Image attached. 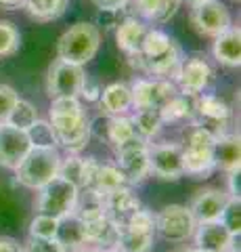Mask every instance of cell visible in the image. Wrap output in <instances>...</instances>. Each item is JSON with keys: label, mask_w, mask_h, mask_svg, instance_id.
<instances>
[{"label": "cell", "mask_w": 241, "mask_h": 252, "mask_svg": "<svg viewBox=\"0 0 241 252\" xmlns=\"http://www.w3.org/2000/svg\"><path fill=\"white\" fill-rule=\"evenodd\" d=\"M49 122L57 145L69 154H80L90 141V118L80 97H55L49 107Z\"/></svg>", "instance_id": "cell-1"}, {"label": "cell", "mask_w": 241, "mask_h": 252, "mask_svg": "<svg viewBox=\"0 0 241 252\" xmlns=\"http://www.w3.org/2000/svg\"><path fill=\"white\" fill-rule=\"evenodd\" d=\"M128 61L138 72H143L151 78H166L174 80L176 69L183 61V51L176 44V40L164 30L149 28L143 38L141 51L136 55H130Z\"/></svg>", "instance_id": "cell-2"}, {"label": "cell", "mask_w": 241, "mask_h": 252, "mask_svg": "<svg viewBox=\"0 0 241 252\" xmlns=\"http://www.w3.org/2000/svg\"><path fill=\"white\" fill-rule=\"evenodd\" d=\"M101 46V30L95 23L78 21L74 23L57 42V57L78 63V65H86L88 61L95 59Z\"/></svg>", "instance_id": "cell-3"}, {"label": "cell", "mask_w": 241, "mask_h": 252, "mask_svg": "<svg viewBox=\"0 0 241 252\" xmlns=\"http://www.w3.org/2000/svg\"><path fill=\"white\" fill-rule=\"evenodd\" d=\"M59 147H32L19 162V166L15 168V179L19 185L36 191L44 183H49L53 177L59 175Z\"/></svg>", "instance_id": "cell-4"}, {"label": "cell", "mask_w": 241, "mask_h": 252, "mask_svg": "<svg viewBox=\"0 0 241 252\" xmlns=\"http://www.w3.org/2000/svg\"><path fill=\"white\" fill-rule=\"evenodd\" d=\"M216 135L204 126H193L183 147V172L191 179H206L216 170L214 164Z\"/></svg>", "instance_id": "cell-5"}, {"label": "cell", "mask_w": 241, "mask_h": 252, "mask_svg": "<svg viewBox=\"0 0 241 252\" xmlns=\"http://www.w3.org/2000/svg\"><path fill=\"white\" fill-rule=\"evenodd\" d=\"M36 212L38 215H49L55 219H65L76 212L78 200H80V191L78 187L72 185L67 179L61 175L53 177L49 183H44L40 189H36Z\"/></svg>", "instance_id": "cell-6"}, {"label": "cell", "mask_w": 241, "mask_h": 252, "mask_svg": "<svg viewBox=\"0 0 241 252\" xmlns=\"http://www.w3.org/2000/svg\"><path fill=\"white\" fill-rule=\"evenodd\" d=\"M147 141L143 137H136L115 147V164L124 175L126 185H141L149 177V152H147Z\"/></svg>", "instance_id": "cell-7"}, {"label": "cell", "mask_w": 241, "mask_h": 252, "mask_svg": "<svg viewBox=\"0 0 241 252\" xmlns=\"http://www.w3.org/2000/svg\"><path fill=\"white\" fill-rule=\"evenodd\" d=\"M84 65H78V63H69L63 59H55L49 65V72H46V94L51 99L55 97H78L80 89L84 84Z\"/></svg>", "instance_id": "cell-8"}, {"label": "cell", "mask_w": 241, "mask_h": 252, "mask_svg": "<svg viewBox=\"0 0 241 252\" xmlns=\"http://www.w3.org/2000/svg\"><path fill=\"white\" fill-rule=\"evenodd\" d=\"M197 220L193 219L189 206L168 204L155 215V233H160L168 242H187L193 238Z\"/></svg>", "instance_id": "cell-9"}, {"label": "cell", "mask_w": 241, "mask_h": 252, "mask_svg": "<svg viewBox=\"0 0 241 252\" xmlns=\"http://www.w3.org/2000/svg\"><path fill=\"white\" fill-rule=\"evenodd\" d=\"M189 23L201 38H216L233 26L227 4L220 0H206V2L193 4L189 13Z\"/></svg>", "instance_id": "cell-10"}, {"label": "cell", "mask_w": 241, "mask_h": 252, "mask_svg": "<svg viewBox=\"0 0 241 252\" xmlns=\"http://www.w3.org/2000/svg\"><path fill=\"white\" fill-rule=\"evenodd\" d=\"M212 76H214L212 65L208 63L204 55H191V57H183L172 82L176 84L178 93L197 97L199 93H204L210 86Z\"/></svg>", "instance_id": "cell-11"}, {"label": "cell", "mask_w": 241, "mask_h": 252, "mask_svg": "<svg viewBox=\"0 0 241 252\" xmlns=\"http://www.w3.org/2000/svg\"><path fill=\"white\" fill-rule=\"evenodd\" d=\"M149 175L161 181H178L183 172V145L178 143H149Z\"/></svg>", "instance_id": "cell-12"}, {"label": "cell", "mask_w": 241, "mask_h": 252, "mask_svg": "<svg viewBox=\"0 0 241 252\" xmlns=\"http://www.w3.org/2000/svg\"><path fill=\"white\" fill-rule=\"evenodd\" d=\"M130 86L132 93V107H155L160 109L170 97L178 93L176 84L166 78H136Z\"/></svg>", "instance_id": "cell-13"}, {"label": "cell", "mask_w": 241, "mask_h": 252, "mask_svg": "<svg viewBox=\"0 0 241 252\" xmlns=\"http://www.w3.org/2000/svg\"><path fill=\"white\" fill-rule=\"evenodd\" d=\"M229 120H231V107L218 94L199 93L195 97V116H193L191 122L212 130L214 135H220V132H227Z\"/></svg>", "instance_id": "cell-14"}, {"label": "cell", "mask_w": 241, "mask_h": 252, "mask_svg": "<svg viewBox=\"0 0 241 252\" xmlns=\"http://www.w3.org/2000/svg\"><path fill=\"white\" fill-rule=\"evenodd\" d=\"M29 149H32V141L26 130L0 124V166L15 170Z\"/></svg>", "instance_id": "cell-15"}, {"label": "cell", "mask_w": 241, "mask_h": 252, "mask_svg": "<svg viewBox=\"0 0 241 252\" xmlns=\"http://www.w3.org/2000/svg\"><path fill=\"white\" fill-rule=\"evenodd\" d=\"M231 195L227 189H216V187H206L193 195L189 204V210L197 223H208V220H218L224 206L229 204Z\"/></svg>", "instance_id": "cell-16"}, {"label": "cell", "mask_w": 241, "mask_h": 252, "mask_svg": "<svg viewBox=\"0 0 241 252\" xmlns=\"http://www.w3.org/2000/svg\"><path fill=\"white\" fill-rule=\"evenodd\" d=\"M101 206H103L107 219H111L122 229L128 223V219L141 208V200L132 193L130 185H122L118 189H113L111 193H107L105 198H101Z\"/></svg>", "instance_id": "cell-17"}, {"label": "cell", "mask_w": 241, "mask_h": 252, "mask_svg": "<svg viewBox=\"0 0 241 252\" xmlns=\"http://www.w3.org/2000/svg\"><path fill=\"white\" fill-rule=\"evenodd\" d=\"M193 238H195V248H204L212 252H229L233 240L239 238V235H233L220 220H208V223H197Z\"/></svg>", "instance_id": "cell-18"}, {"label": "cell", "mask_w": 241, "mask_h": 252, "mask_svg": "<svg viewBox=\"0 0 241 252\" xmlns=\"http://www.w3.org/2000/svg\"><path fill=\"white\" fill-rule=\"evenodd\" d=\"M99 166L97 158H82L80 154H69L65 160L61 158V166H59V175L67 179L72 185L78 187V191H84Z\"/></svg>", "instance_id": "cell-19"}, {"label": "cell", "mask_w": 241, "mask_h": 252, "mask_svg": "<svg viewBox=\"0 0 241 252\" xmlns=\"http://www.w3.org/2000/svg\"><path fill=\"white\" fill-rule=\"evenodd\" d=\"M181 2L183 0H130L128 4L132 6V15H136L138 19L161 26L174 17Z\"/></svg>", "instance_id": "cell-20"}, {"label": "cell", "mask_w": 241, "mask_h": 252, "mask_svg": "<svg viewBox=\"0 0 241 252\" xmlns=\"http://www.w3.org/2000/svg\"><path fill=\"white\" fill-rule=\"evenodd\" d=\"M214 164L224 175L241 168V143L235 132H220L214 141Z\"/></svg>", "instance_id": "cell-21"}, {"label": "cell", "mask_w": 241, "mask_h": 252, "mask_svg": "<svg viewBox=\"0 0 241 252\" xmlns=\"http://www.w3.org/2000/svg\"><path fill=\"white\" fill-rule=\"evenodd\" d=\"M147 30H149V26L143 19H138L136 15H126L120 21V26L115 28V44H118V49L122 53H126V57L136 55L141 51Z\"/></svg>", "instance_id": "cell-22"}, {"label": "cell", "mask_w": 241, "mask_h": 252, "mask_svg": "<svg viewBox=\"0 0 241 252\" xmlns=\"http://www.w3.org/2000/svg\"><path fill=\"white\" fill-rule=\"evenodd\" d=\"M212 53L214 59L220 65L227 67H239L241 65V30L239 26H231L229 30H224L222 34L212 38Z\"/></svg>", "instance_id": "cell-23"}, {"label": "cell", "mask_w": 241, "mask_h": 252, "mask_svg": "<svg viewBox=\"0 0 241 252\" xmlns=\"http://www.w3.org/2000/svg\"><path fill=\"white\" fill-rule=\"evenodd\" d=\"M101 109L107 116H124L132 109V93L130 86L124 82H113L105 89H101V97H99Z\"/></svg>", "instance_id": "cell-24"}, {"label": "cell", "mask_w": 241, "mask_h": 252, "mask_svg": "<svg viewBox=\"0 0 241 252\" xmlns=\"http://www.w3.org/2000/svg\"><path fill=\"white\" fill-rule=\"evenodd\" d=\"M99 139H105L113 149L120 147L128 141L136 139L138 132L134 130V124H132L130 116H107L105 122H103V132L97 135Z\"/></svg>", "instance_id": "cell-25"}, {"label": "cell", "mask_w": 241, "mask_h": 252, "mask_svg": "<svg viewBox=\"0 0 241 252\" xmlns=\"http://www.w3.org/2000/svg\"><path fill=\"white\" fill-rule=\"evenodd\" d=\"M122 185H126V181H124V175L120 172L118 166H111V164H99L97 170H95V177H92L90 185L84 189V191H88L90 195H95V198H105L107 193H111L113 189H118Z\"/></svg>", "instance_id": "cell-26"}, {"label": "cell", "mask_w": 241, "mask_h": 252, "mask_svg": "<svg viewBox=\"0 0 241 252\" xmlns=\"http://www.w3.org/2000/svg\"><path fill=\"white\" fill-rule=\"evenodd\" d=\"M160 114L164 124H178L185 120H193V116H195V97L176 93L174 97H170L160 107Z\"/></svg>", "instance_id": "cell-27"}, {"label": "cell", "mask_w": 241, "mask_h": 252, "mask_svg": "<svg viewBox=\"0 0 241 252\" xmlns=\"http://www.w3.org/2000/svg\"><path fill=\"white\" fill-rule=\"evenodd\" d=\"M23 11L38 23H51L65 15L67 0H23Z\"/></svg>", "instance_id": "cell-28"}, {"label": "cell", "mask_w": 241, "mask_h": 252, "mask_svg": "<svg viewBox=\"0 0 241 252\" xmlns=\"http://www.w3.org/2000/svg\"><path fill=\"white\" fill-rule=\"evenodd\" d=\"M130 120L134 124V130L138 132V137H143L145 141L158 137L161 126H164L160 109H155V107H138L136 112L130 116Z\"/></svg>", "instance_id": "cell-29"}, {"label": "cell", "mask_w": 241, "mask_h": 252, "mask_svg": "<svg viewBox=\"0 0 241 252\" xmlns=\"http://www.w3.org/2000/svg\"><path fill=\"white\" fill-rule=\"evenodd\" d=\"M57 240L63 244L67 250H74V252L88 246L86 235H84V229H82V223H80V219H78L76 215H69V217L59 220Z\"/></svg>", "instance_id": "cell-30"}, {"label": "cell", "mask_w": 241, "mask_h": 252, "mask_svg": "<svg viewBox=\"0 0 241 252\" xmlns=\"http://www.w3.org/2000/svg\"><path fill=\"white\" fill-rule=\"evenodd\" d=\"M153 238L155 233L124 227V229H120L118 242H115L113 248H118L120 252H149L153 246Z\"/></svg>", "instance_id": "cell-31"}, {"label": "cell", "mask_w": 241, "mask_h": 252, "mask_svg": "<svg viewBox=\"0 0 241 252\" xmlns=\"http://www.w3.org/2000/svg\"><path fill=\"white\" fill-rule=\"evenodd\" d=\"M36 120H38V109L34 107V103H29L26 99H17V103L13 105L9 116H6L4 124L15 126V128H21V130H27Z\"/></svg>", "instance_id": "cell-32"}, {"label": "cell", "mask_w": 241, "mask_h": 252, "mask_svg": "<svg viewBox=\"0 0 241 252\" xmlns=\"http://www.w3.org/2000/svg\"><path fill=\"white\" fill-rule=\"evenodd\" d=\"M21 34L15 23L0 19V57H11L19 51Z\"/></svg>", "instance_id": "cell-33"}, {"label": "cell", "mask_w": 241, "mask_h": 252, "mask_svg": "<svg viewBox=\"0 0 241 252\" xmlns=\"http://www.w3.org/2000/svg\"><path fill=\"white\" fill-rule=\"evenodd\" d=\"M26 132L29 141H32V147H57V139H55V132H53L51 122L38 118Z\"/></svg>", "instance_id": "cell-34"}, {"label": "cell", "mask_w": 241, "mask_h": 252, "mask_svg": "<svg viewBox=\"0 0 241 252\" xmlns=\"http://www.w3.org/2000/svg\"><path fill=\"white\" fill-rule=\"evenodd\" d=\"M59 233V219L49 215H36L29 223V235L32 238H57Z\"/></svg>", "instance_id": "cell-35"}, {"label": "cell", "mask_w": 241, "mask_h": 252, "mask_svg": "<svg viewBox=\"0 0 241 252\" xmlns=\"http://www.w3.org/2000/svg\"><path fill=\"white\" fill-rule=\"evenodd\" d=\"M218 220L233 235H239L241 233V198H231Z\"/></svg>", "instance_id": "cell-36"}, {"label": "cell", "mask_w": 241, "mask_h": 252, "mask_svg": "<svg viewBox=\"0 0 241 252\" xmlns=\"http://www.w3.org/2000/svg\"><path fill=\"white\" fill-rule=\"evenodd\" d=\"M21 252H67V248L57 238H32L29 235L26 248H21Z\"/></svg>", "instance_id": "cell-37"}, {"label": "cell", "mask_w": 241, "mask_h": 252, "mask_svg": "<svg viewBox=\"0 0 241 252\" xmlns=\"http://www.w3.org/2000/svg\"><path fill=\"white\" fill-rule=\"evenodd\" d=\"M124 227H130V229H138V231H149V233H155V215L151 210L147 208H138L134 215L128 219V223ZM122 227V229H124Z\"/></svg>", "instance_id": "cell-38"}, {"label": "cell", "mask_w": 241, "mask_h": 252, "mask_svg": "<svg viewBox=\"0 0 241 252\" xmlns=\"http://www.w3.org/2000/svg\"><path fill=\"white\" fill-rule=\"evenodd\" d=\"M126 9H99L97 17H95V26L101 30H115L120 26V21L126 17V13H124Z\"/></svg>", "instance_id": "cell-39"}, {"label": "cell", "mask_w": 241, "mask_h": 252, "mask_svg": "<svg viewBox=\"0 0 241 252\" xmlns=\"http://www.w3.org/2000/svg\"><path fill=\"white\" fill-rule=\"evenodd\" d=\"M17 99H19V94H17V91H15L13 86L0 84V124H4L6 116H9L13 105L17 103Z\"/></svg>", "instance_id": "cell-40"}, {"label": "cell", "mask_w": 241, "mask_h": 252, "mask_svg": "<svg viewBox=\"0 0 241 252\" xmlns=\"http://www.w3.org/2000/svg\"><path fill=\"white\" fill-rule=\"evenodd\" d=\"M78 97H82L86 101H99V97H101V84L86 76V78H84V84H82L80 94H78Z\"/></svg>", "instance_id": "cell-41"}, {"label": "cell", "mask_w": 241, "mask_h": 252, "mask_svg": "<svg viewBox=\"0 0 241 252\" xmlns=\"http://www.w3.org/2000/svg\"><path fill=\"white\" fill-rule=\"evenodd\" d=\"M97 9H126L130 0H90Z\"/></svg>", "instance_id": "cell-42"}, {"label": "cell", "mask_w": 241, "mask_h": 252, "mask_svg": "<svg viewBox=\"0 0 241 252\" xmlns=\"http://www.w3.org/2000/svg\"><path fill=\"white\" fill-rule=\"evenodd\" d=\"M227 179H229V189H227V193L231 195V198H241V189H239V170L229 172Z\"/></svg>", "instance_id": "cell-43"}, {"label": "cell", "mask_w": 241, "mask_h": 252, "mask_svg": "<svg viewBox=\"0 0 241 252\" xmlns=\"http://www.w3.org/2000/svg\"><path fill=\"white\" fill-rule=\"evenodd\" d=\"M0 252H21V248L13 238H0Z\"/></svg>", "instance_id": "cell-44"}, {"label": "cell", "mask_w": 241, "mask_h": 252, "mask_svg": "<svg viewBox=\"0 0 241 252\" xmlns=\"http://www.w3.org/2000/svg\"><path fill=\"white\" fill-rule=\"evenodd\" d=\"M0 9H4V11H19V9H23V0H0Z\"/></svg>", "instance_id": "cell-45"}, {"label": "cell", "mask_w": 241, "mask_h": 252, "mask_svg": "<svg viewBox=\"0 0 241 252\" xmlns=\"http://www.w3.org/2000/svg\"><path fill=\"white\" fill-rule=\"evenodd\" d=\"M76 252H103V250H101V248H82V250H76Z\"/></svg>", "instance_id": "cell-46"}, {"label": "cell", "mask_w": 241, "mask_h": 252, "mask_svg": "<svg viewBox=\"0 0 241 252\" xmlns=\"http://www.w3.org/2000/svg\"><path fill=\"white\" fill-rule=\"evenodd\" d=\"M185 2H189V4L193 6V4H199V2H206V0H185Z\"/></svg>", "instance_id": "cell-47"}, {"label": "cell", "mask_w": 241, "mask_h": 252, "mask_svg": "<svg viewBox=\"0 0 241 252\" xmlns=\"http://www.w3.org/2000/svg\"><path fill=\"white\" fill-rule=\"evenodd\" d=\"M193 252H212V250H204V248H193Z\"/></svg>", "instance_id": "cell-48"}, {"label": "cell", "mask_w": 241, "mask_h": 252, "mask_svg": "<svg viewBox=\"0 0 241 252\" xmlns=\"http://www.w3.org/2000/svg\"><path fill=\"white\" fill-rule=\"evenodd\" d=\"M103 252H120L118 248H107V250H103Z\"/></svg>", "instance_id": "cell-49"}, {"label": "cell", "mask_w": 241, "mask_h": 252, "mask_svg": "<svg viewBox=\"0 0 241 252\" xmlns=\"http://www.w3.org/2000/svg\"><path fill=\"white\" fill-rule=\"evenodd\" d=\"M183 252H193V248H187V250H183Z\"/></svg>", "instance_id": "cell-50"}, {"label": "cell", "mask_w": 241, "mask_h": 252, "mask_svg": "<svg viewBox=\"0 0 241 252\" xmlns=\"http://www.w3.org/2000/svg\"><path fill=\"white\" fill-rule=\"evenodd\" d=\"M235 2H239V0H235Z\"/></svg>", "instance_id": "cell-51"}]
</instances>
